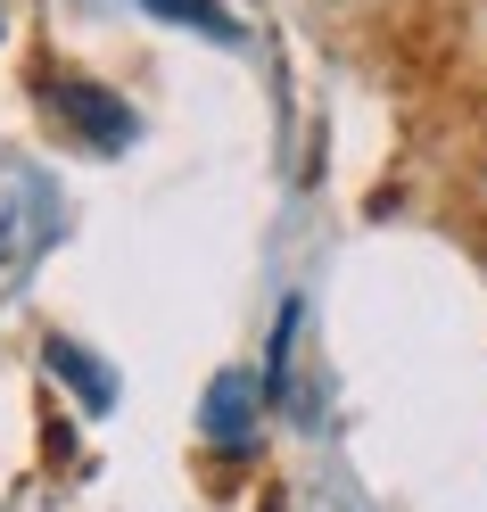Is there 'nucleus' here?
Segmentation results:
<instances>
[{
  "mask_svg": "<svg viewBox=\"0 0 487 512\" xmlns=\"http://www.w3.org/2000/svg\"><path fill=\"white\" fill-rule=\"evenodd\" d=\"M207 438L215 446H248L256 438V380L248 372H215V389H207Z\"/></svg>",
  "mask_w": 487,
  "mask_h": 512,
  "instance_id": "2",
  "label": "nucleus"
},
{
  "mask_svg": "<svg viewBox=\"0 0 487 512\" xmlns=\"http://www.w3.org/2000/svg\"><path fill=\"white\" fill-rule=\"evenodd\" d=\"M25 190H34V182H9V190H0V273L25 265V256L42 248V215H34V223H17V199H25Z\"/></svg>",
  "mask_w": 487,
  "mask_h": 512,
  "instance_id": "3",
  "label": "nucleus"
},
{
  "mask_svg": "<svg viewBox=\"0 0 487 512\" xmlns=\"http://www.w3.org/2000/svg\"><path fill=\"white\" fill-rule=\"evenodd\" d=\"M50 372H58V380H75V389H83V405H91V413H100V405L116 397V389H108V372L91 364V356H83L75 339H50Z\"/></svg>",
  "mask_w": 487,
  "mask_h": 512,
  "instance_id": "4",
  "label": "nucleus"
},
{
  "mask_svg": "<svg viewBox=\"0 0 487 512\" xmlns=\"http://www.w3.org/2000/svg\"><path fill=\"white\" fill-rule=\"evenodd\" d=\"M50 108L67 116L91 149H124V141H133V108L108 100V91H100V83H83V75H58V83H50Z\"/></svg>",
  "mask_w": 487,
  "mask_h": 512,
  "instance_id": "1",
  "label": "nucleus"
},
{
  "mask_svg": "<svg viewBox=\"0 0 487 512\" xmlns=\"http://www.w3.org/2000/svg\"><path fill=\"white\" fill-rule=\"evenodd\" d=\"M166 25H190V34H207V42H240V17H223L215 0H149Z\"/></svg>",
  "mask_w": 487,
  "mask_h": 512,
  "instance_id": "5",
  "label": "nucleus"
}]
</instances>
